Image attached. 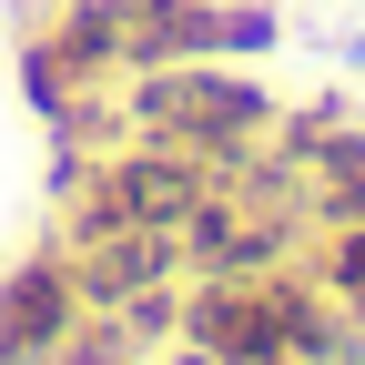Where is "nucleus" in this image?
Masks as SVG:
<instances>
[{
	"label": "nucleus",
	"mask_w": 365,
	"mask_h": 365,
	"mask_svg": "<svg viewBox=\"0 0 365 365\" xmlns=\"http://www.w3.org/2000/svg\"><path fill=\"white\" fill-rule=\"evenodd\" d=\"M71 304H81V284H71V264H61V254L11 264V274H0V365L51 355V345L71 335Z\"/></svg>",
	"instance_id": "nucleus-4"
},
{
	"label": "nucleus",
	"mask_w": 365,
	"mask_h": 365,
	"mask_svg": "<svg viewBox=\"0 0 365 365\" xmlns=\"http://www.w3.org/2000/svg\"><path fill=\"white\" fill-rule=\"evenodd\" d=\"M325 284H335V304L365 325V223H345V234L325 244Z\"/></svg>",
	"instance_id": "nucleus-5"
},
{
	"label": "nucleus",
	"mask_w": 365,
	"mask_h": 365,
	"mask_svg": "<svg viewBox=\"0 0 365 365\" xmlns=\"http://www.w3.org/2000/svg\"><path fill=\"white\" fill-rule=\"evenodd\" d=\"M264 122H274V102H264L254 81L213 71V61L132 71V132H143V143H182V153H203L213 173H223V163H264Z\"/></svg>",
	"instance_id": "nucleus-1"
},
{
	"label": "nucleus",
	"mask_w": 365,
	"mask_h": 365,
	"mask_svg": "<svg viewBox=\"0 0 365 365\" xmlns=\"http://www.w3.org/2000/svg\"><path fill=\"white\" fill-rule=\"evenodd\" d=\"M102 193H112L132 223H153V234L182 244V223L223 193V173H213L203 153H182V143H143V153H122V163L102 173Z\"/></svg>",
	"instance_id": "nucleus-3"
},
{
	"label": "nucleus",
	"mask_w": 365,
	"mask_h": 365,
	"mask_svg": "<svg viewBox=\"0 0 365 365\" xmlns=\"http://www.w3.org/2000/svg\"><path fill=\"white\" fill-rule=\"evenodd\" d=\"M61 264H71L81 304H132V294H153L163 274H173V234L132 223L112 193H91V203L71 213V244H61Z\"/></svg>",
	"instance_id": "nucleus-2"
}]
</instances>
